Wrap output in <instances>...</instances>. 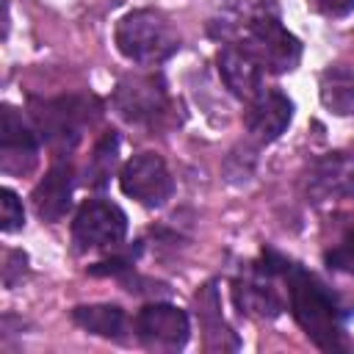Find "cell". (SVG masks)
<instances>
[{"label":"cell","instance_id":"6da1fadb","mask_svg":"<svg viewBox=\"0 0 354 354\" xmlns=\"http://www.w3.org/2000/svg\"><path fill=\"white\" fill-rule=\"evenodd\" d=\"M238 41L266 72L282 75L293 72L301 61V41L279 22L277 6L271 0H252L238 8L235 17Z\"/></svg>","mask_w":354,"mask_h":354},{"label":"cell","instance_id":"7a4b0ae2","mask_svg":"<svg viewBox=\"0 0 354 354\" xmlns=\"http://www.w3.org/2000/svg\"><path fill=\"white\" fill-rule=\"evenodd\" d=\"M282 274L288 277L290 288V307L301 329L315 340V346L332 351L343 348V313L335 301V296L321 285L313 274L285 263Z\"/></svg>","mask_w":354,"mask_h":354},{"label":"cell","instance_id":"3957f363","mask_svg":"<svg viewBox=\"0 0 354 354\" xmlns=\"http://www.w3.org/2000/svg\"><path fill=\"white\" fill-rule=\"evenodd\" d=\"M113 39H116V50L138 66L163 64L180 47V36H177L174 25L155 8L127 11L116 22Z\"/></svg>","mask_w":354,"mask_h":354},{"label":"cell","instance_id":"277c9868","mask_svg":"<svg viewBox=\"0 0 354 354\" xmlns=\"http://www.w3.org/2000/svg\"><path fill=\"white\" fill-rule=\"evenodd\" d=\"M127 235V216L111 199H86L72 218V243L75 252H100L113 249Z\"/></svg>","mask_w":354,"mask_h":354},{"label":"cell","instance_id":"5b68a950","mask_svg":"<svg viewBox=\"0 0 354 354\" xmlns=\"http://www.w3.org/2000/svg\"><path fill=\"white\" fill-rule=\"evenodd\" d=\"M113 111L141 127H152L166 116L169 108V91L160 75H127L116 83L113 91Z\"/></svg>","mask_w":354,"mask_h":354},{"label":"cell","instance_id":"8992f818","mask_svg":"<svg viewBox=\"0 0 354 354\" xmlns=\"http://www.w3.org/2000/svg\"><path fill=\"white\" fill-rule=\"evenodd\" d=\"M119 188L124 196L136 199L144 207H160L174 194V180H171L169 166L160 155L138 152L122 166Z\"/></svg>","mask_w":354,"mask_h":354},{"label":"cell","instance_id":"52a82bcc","mask_svg":"<svg viewBox=\"0 0 354 354\" xmlns=\"http://www.w3.org/2000/svg\"><path fill=\"white\" fill-rule=\"evenodd\" d=\"M188 315L174 304L155 301L141 307L136 315V337L149 351H180L188 343Z\"/></svg>","mask_w":354,"mask_h":354},{"label":"cell","instance_id":"ba28073f","mask_svg":"<svg viewBox=\"0 0 354 354\" xmlns=\"http://www.w3.org/2000/svg\"><path fill=\"white\" fill-rule=\"evenodd\" d=\"M41 138L55 149H72L80 141V130L88 122V102L83 97H61L33 111Z\"/></svg>","mask_w":354,"mask_h":354},{"label":"cell","instance_id":"9c48e42d","mask_svg":"<svg viewBox=\"0 0 354 354\" xmlns=\"http://www.w3.org/2000/svg\"><path fill=\"white\" fill-rule=\"evenodd\" d=\"M39 163V138L25 124L17 108L3 105L0 116V171L11 177H25Z\"/></svg>","mask_w":354,"mask_h":354},{"label":"cell","instance_id":"30bf717a","mask_svg":"<svg viewBox=\"0 0 354 354\" xmlns=\"http://www.w3.org/2000/svg\"><path fill=\"white\" fill-rule=\"evenodd\" d=\"M304 188L318 205L354 199V152H329L313 160Z\"/></svg>","mask_w":354,"mask_h":354},{"label":"cell","instance_id":"8fae6325","mask_svg":"<svg viewBox=\"0 0 354 354\" xmlns=\"http://www.w3.org/2000/svg\"><path fill=\"white\" fill-rule=\"evenodd\" d=\"M293 122V102L288 94H282L279 88H263L257 91L243 113V124L249 130L252 138H257L260 144H271L277 141Z\"/></svg>","mask_w":354,"mask_h":354},{"label":"cell","instance_id":"7c38bea8","mask_svg":"<svg viewBox=\"0 0 354 354\" xmlns=\"http://www.w3.org/2000/svg\"><path fill=\"white\" fill-rule=\"evenodd\" d=\"M218 75L224 86L238 97V100H252L257 91H263V66L241 47V44H224L216 55Z\"/></svg>","mask_w":354,"mask_h":354},{"label":"cell","instance_id":"4fadbf2b","mask_svg":"<svg viewBox=\"0 0 354 354\" xmlns=\"http://www.w3.org/2000/svg\"><path fill=\"white\" fill-rule=\"evenodd\" d=\"M30 199H33V210L41 221H47V224L61 221L72 205V166L64 160L53 163L50 171L33 188Z\"/></svg>","mask_w":354,"mask_h":354},{"label":"cell","instance_id":"5bb4252c","mask_svg":"<svg viewBox=\"0 0 354 354\" xmlns=\"http://www.w3.org/2000/svg\"><path fill=\"white\" fill-rule=\"evenodd\" d=\"M318 94L329 113L354 116V69L340 64L326 66L318 80Z\"/></svg>","mask_w":354,"mask_h":354},{"label":"cell","instance_id":"9a60e30c","mask_svg":"<svg viewBox=\"0 0 354 354\" xmlns=\"http://www.w3.org/2000/svg\"><path fill=\"white\" fill-rule=\"evenodd\" d=\"M72 321L80 324L86 332L100 335V337H113L122 340L124 329H127V318L124 310L116 304H88V307H75L72 310Z\"/></svg>","mask_w":354,"mask_h":354},{"label":"cell","instance_id":"2e32d148","mask_svg":"<svg viewBox=\"0 0 354 354\" xmlns=\"http://www.w3.org/2000/svg\"><path fill=\"white\" fill-rule=\"evenodd\" d=\"M235 299L241 304V310L260 315V318H274L282 307V301L277 299L274 288L263 285L260 279H243L235 285Z\"/></svg>","mask_w":354,"mask_h":354},{"label":"cell","instance_id":"e0dca14e","mask_svg":"<svg viewBox=\"0 0 354 354\" xmlns=\"http://www.w3.org/2000/svg\"><path fill=\"white\" fill-rule=\"evenodd\" d=\"M116 149H119V138L113 133H108V136H102L97 141L94 155L88 160V169H86V183L88 185L100 188V185L108 183V177H111V171L116 166Z\"/></svg>","mask_w":354,"mask_h":354},{"label":"cell","instance_id":"ac0fdd59","mask_svg":"<svg viewBox=\"0 0 354 354\" xmlns=\"http://www.w3.org/2000/svg\"><path fill=\"white\" fill-rule=\"evenodd\" d=\"M22 227H25L22 202H19V196L11 188H3L0 191V230L3 232H17Z\"/></svg>","mask_w":354,"mask_h":354},{"label":"cell","instance_id":"d6986e66","mask_svg":"<svg viewBox=\"0 0 354 354\" xmlns=\"http://www.w3.org/2000/svg\"><path fill=\"white\" fill-rule=\"evenodd\" d=\"M307 6L315 14L329 17V19H343L354 11V0H307Z\"/></svg>","mask_w":354,"mask_h":354}]
</instances>
